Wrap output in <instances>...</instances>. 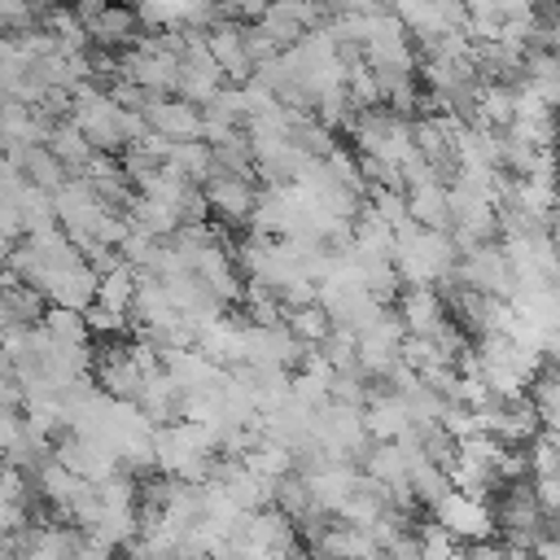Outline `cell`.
<instances>
[{"label": "cell", "mask_w": 560, "mask_h": 560, "mask_svg": "<svg viewBox=\"0 0 560 560\" xmlns=\"http://www.w3.org/2000/svg\"><path fill=\"white\" fill-rule=\"evenodd\" d=\"M44 302H48V306H61V311H79V315H83V311L96 302V276H92L83 262H70V267L48 271Z\"/></svg>", "instance_id": "cell-6"}, {"label": "cell", "mask_w": 560, "mask_h": 560, "mask_svg": "<svg viewBox=\"0 0 560 560\" xmlns=\"http://www.w3.org/2000/svg\"><path fill=\"white\" fill-rule=\"evenodd\" d=\"M18 442H22V411L18 407H0V455L9 446H18Z\"/></svg>", "instance_id": "cell-23"}, {"label": "cell", "mask_w": 560, "mask_h": 560, "mask_svg": "<svg viewBox=\"0 0 560 560\" xmlns=\"http://www.w3.org/2000/svg\"><path fill=\"white\" fill-rule=\"evenodd\" d=\"M389 311L398 315V324H402V332H407V337H433V332H438V324L446 319V306H442V298H438V289H433V284L402 289V293H398V302H394Z\"/></svg>", "instance_id": "cell-5"}, {"label": "cell", "mask_w": 560, "mask_h": 560, "mask_svg": "<svg viewBox=\"0 0 560 560\" xmlns=\"http://www.w3.org/2000/svg\"><path fill=\"white\" fill-rule=\"evenodd\" d=\"M429 521H438L455 542L472 547V542H494V516H490V503L481 499H468L459 490H446L433 508H429Z\"/></svg>", "instance_id": "cell-2"}, {"label": "cell", "mask_w": 560, "mask_h": 560, "mask_svg": "<svg viewBox=\"0 0 560 560\" xmlns=\"http://www.w3.org/2000/svg\"><path fill=\"white\" fill-rule=\"evenodd\" d=\"M402 289H420V284H438L451 267H455V245L451 232H424L411 219L402 228H394V254H389Z\"/></svg>", "instance_id": "cell-1"}, {"label": "cell", "mask_w": 560, "mask_h": 560, "mask_svg": "<svg viewBox=\"0 0 560 560\" xmlns=\"http://www.w3.org/2000/svg\"><path fill=\"white\" fill-rule=\"evenodd\" d=\"M529 499L547 521H556V512H560V477H529Z\"/></svg>", "instance_id": "cell-22"}, {"label": "cell", "mask_w": 560, "mask_h": 560, "mask_svg": "<svg viewBox=\"0 0 560 560\" xmlns=\"http://www.w3.org/2000/svg\"><path fill=\"white\" fill-rule=\"evenodd\" d=\"M407 219L424 232H451V210H446V184H420L407 188Z\"/></svg>", "instance_id": "cell-8"}, {"label": "cell", "mask_w": 560, "mask_h": 560, "mask_svg": "<svg viewBox=\"0 0 560 560\" xmlns=\"http://www.w3.org/2000/svg\"><path fill=\"white\" fill-rule=\"evenodd\" d=\"M284 328H289V337H293L298 346H324L328 332H332V319H328V311L315 302V306L289 311V315H284Z\"/></svg>", "instance_id": "cell-14"}, {"label": "cell", "mask_w": 560, "mask_h": 560, "mask_svg": "<svg viewBox=\"0 0 560 560\" xmlns=\"http://www.w3.org/2000/svg\"><path fill=\"white\" fill-rule=\"evenodd\" d=\"M407 490H411V499L420 503V512H429V508L451 490V481H446V472L433 468L429 459H416V464L407 468Z\"/></svg>", "instance_id": "cell-15"}, {"label": "cell", "mask_w": 560, "mask_h": 560, "mask_svg": "<svg viewBox=\"0 0 560 560\" xmlns=\"http://www.w3.org/2000/svg\"><path fill=\"white\" fill-rule=\"evenodd\" d=\"M44 149L66 166V175H79L83 171V162L92 158V149H88V140L79 136V127L66 118V122H52V131H48V140H44Z\"/></svg>", "instance_id": "cell-10"}, {"label": "cell", "mask_w": 560, "mask_h": 560, "mask_svg": "<svg viewBox=\"0 0 560 560\" xmlns=\"http://www.w3.org/2000/svg\"><path fill=\"white\" fill-rule=\"evenodd\" d=\"M241 468L254 472V477H262V481H280V477L293 472V451L280 446V442H267V438H262L254 451L241 455Z\"/></svg>", "instance_id": "cell-11"}, {"label": "cell", "mask_w": 560, "mask_h": 560, "mask_svg": "<svg viewBox=\"0 0 560 560\" xmlns=\"http://www.w3.org/2000/svg\"><path fill=\"white\" fill-rule=\"evenodd\" d=\"M144 122L149 131H158L162 140L171 144H184V140H201V109L184 105L179 96H144Z\"/></svg>", "instance_id": "cell-4"}, {"label": "cell", "mask_w": 560, "mask_h": 560, "mask_svg": "<svg viewBox=\"0 0 560 560\" xmlns=\"http://www.w3.org/2000/svg\"><path fill=\"white\" fill-rule=\"evenodd\" d=\"M324 171H328V179H332L337 188H346V192H354V197L363 201L368 184L359 179V158H354V149H350V144H341V140H337V149L324 158Z\"/></svg>", "instance_id": "cell-18"}, {"label": "cell", "mask_w": 560, "mask_h": 560, "mask_svg": "<svg viewBox=\"0 0 560 560\" xmlns=\"http://www.w3.org/2000/svg\"><path fill=\"white\" fill-rule=\"evenodd\" d=\"M529 556H534V560H560V542H556V534H542V538H534Z\"/></svg>", "instance_id": "cell-25"}, {"label": "cell", "mask_w": 560, "mask_h": 560, "mask_svg": "<svg viewBox=\"0 0 560 560\" xmlns=\"http://www.w3.org/2000/svg\"><path fill=\"white\" fill-rule=\"evenodd\" d=\"M22 179H26V184H35L39 192H48V197H52V192H57V188H61L70 175H66V166H61V162H57V158H52V153L39 144V149H26V158H22Z\"/></svg>", "instance_id": "cell-13"}, {"label": "cell", "mask_w": 560, "mask_h": 560, "mask_svg": "<svg viewBox=\"0 0 560 560\" xmlns=\"http://www.w3.org/2000/svg\"><path fill=\"white\" fill-rule=\"evenodd\" d=\"M508 560H534L529 551H508Z\"/></svg>", "instance_id": "cell-26"}, {"label": "cell", "mask_w": 560, "mask_h": 560, "mask_svg": "<svg viewBox=\"0 0 560 560\" xmlns=\"http://www.w3.org/2000/svg\"><path fill=\"white\" fill-rule=\"evenodd\" d=\"M83 328H88V337H96V341H118V337H127V332H131V319L92 302V306L83 311Z\"/></svg>", "instance_id": "cell-20"}, {"label": "cell", "mask_w": 560, "mask_h": 560, "mask_svg": "<svg viewBox=\"0 0 560 560\" xmlns=\"http://www.w3.org/2000/svg\"><path fill=\"white\" fill-rule=\"evenodd\" d=\"M39 328L57 341V346H88V328H83V315L79 311H61V306H44L39 315Z\"/></svg>", "instance_id": "cell-16"}, {"label": "cell", "mask_w": 560, "mask_h": 560, "mask_svg": "<svg viewBox=\"0 0 560 560\" xmlns=\"http://www.w3.org/2000/svg\"><path fill=\"white\" fill-rule=\"evenodd\" d=\"M258 31L271 39V48H276V52H289V48H293V44H302V35H306V31H302V26H298L280 4H267V13H262V22H258Z\"/></svg>", "instance_id": "cell-19"}, {"label": "cell", "mask_w": 560, "mask_h": 560, "mask_svg": "<svg viewBox=\"0 0 560 560\" xmlns=\"http://www.w3.org/2000/svg\"><path fill=\"white\" fill-rule=\"evenodd\" d=\"M201 192H206L210 219H219V223L232 228V232H245L249 210H254V197H258V184L232 179V175H214L210 184H201Z\"/></svg>", "instance_id": "cell-3"}, {"label": "cell", "mask_w": 560, "mask_h": 560, "mask_svg": "<svg viewBox=\"0 0 560 560\" xmlns=\"http://www.w3.org/2000/svg\"><path fill=\"white\" fill-rule=\"evenodd\" d=\"M525 464H529V477H556L560 472V438H556V429H538L525 442Z\"/></svg>", "instance_id": "cell-17"}, {"label": "cell", "mask_w": 560, "mask_h": 560, "mask_svg": "<svg viewBox=\"0 0 560 560\" xmlns=\"http://www.w3.org/2000/svg\"><path fill=\"white\" fill-rule=\"evenodd\" d=\"M464 560H508V547L494 538V542H472L464 547Z\"/></svg>", "instance_id": "cell-24"}, {"label": "cell", "mask_w": 560, "mask_h": 560, "mask_svg": "<svg viewBox=\"0 0 560 560\" xmlns=\"http://www.w3.org/2000/svg\"><path fill=\"white\" fill-rule=\"evenodd\" d=\"M131 298H136V271H131V267L118 262L114 271L96 276V306L127 315V311H131Z\"/></svg>", "instance_id": "cell-12"}, {"label": "cell", "mask_w": 560, "mask_h": 560, "mask_svg": "<svg viewBox=\"0 0 560 560\" xmlns=\"http://www.w3.org/2000/svg\"><path fill=\"white\" fill-rule=\"evenodd\" d=\"M245 542H258V547H271V551H289V547H298V529H293V521L284 512L262 508V512H249Z\"/></svg>", "instance_id": "cell-9"}, {"label": "cell", "mask_w": 560, "mask_h": 560, "mask_svg": "<svg viewBox=\"0 0 560 560\" xmlns=\"http://www.w3.org/2000/svg\"><path fill=\"white\" fill-rule=\"evenodd\" d=\"M96 494H101L105 512H136V477H127V472H114L109 481H101Z\"/></svg>", "instance_id": "cell-21"}, {"label": "cell", "mask_w": 560, "mask_h": 560, "mask_svg": "<svg viewBox=\"0 0 560 560\" xmlns=\"http://www.w3.org/2000/svg\"><path fill=\"white\" fill-rule=\"evenodd\" d=\"M83 31H88L92 48H105V52H122V48H131V44L144 35V31L136 26L131 4H105V9L96 13V22H88Z\"/></svg>", "instance_id": "cell-7"}]
</instances>
